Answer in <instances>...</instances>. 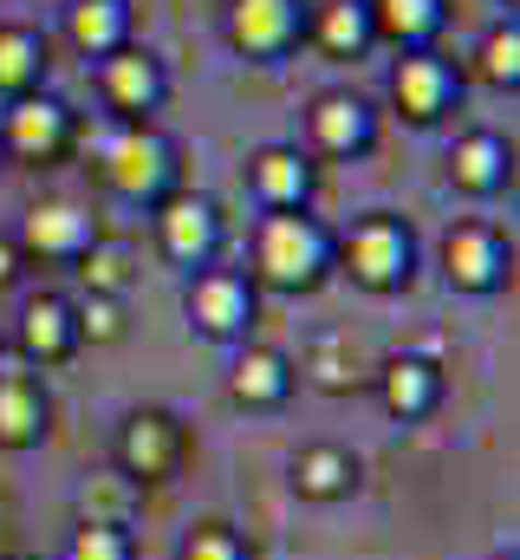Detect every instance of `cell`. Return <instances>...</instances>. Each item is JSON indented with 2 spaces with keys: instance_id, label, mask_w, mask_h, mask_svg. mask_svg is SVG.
Segmentation results:
<instances>
[{
  "instance_id": "83f0119b",
  "label": "cell",
  "mask_w": 520,
  "mask_h": 560,
  "mask_svg": "<svg viewBox=\"0 0 520 560\" xmlns=\"http://www.w3.org/2000/svg\"><path fill=\"white\" fill-rule=\"evenodd\" d=\"M39 33H26V26H0V92H26L33 79H39Z\"/></svg>"
},
{
  "instance_id": "6da1fadb",
  "label": "cell",
  "mask_w": 520,
  "mask_h": 560,
  "mask_svg": "<svg viewBox=\"0 0 520 560\" xmlns=\"http://www.w3.org/2000/svg\"><path fill=\"white\" fill-rule=\"evenodd\" d=\"M332 268V235L299 209H267L255 229V280L273 293H312Z\"/></svg>"
},
{
  "instance_id": "7402d4cb",
  "label": "cell",
  "mask_w": 520,
  "mask_h": 560,
  "mask_svg": "<svg viewBox=\"0 0 520 560\" xmlns=\"http://www.w3.org/2000/svg\"><path fill=\"white\" fill-rule=\"evenodd\" d=\"M176 560H255V548H248V535H241L235 522L209 515V522H189V528H182Z\"/></svg>"
},
{
  "instance_id": "e0dca14e",
  "label": "cell",
  "mask_w": 520,
  "mask_h": 560,
  "mask_svg": "<svg viewBox=\"0 0 520 560\" xmlns=\"http://www.w3.org/2000/svg\"><path fill=\"white\" fill-rule=\"evenodd\" d=\"M248 183H255L260 209H299L312 196V163L286 143H267V150L248 156Z\"/></svg>"
},
{
  "instance_id": "277c9868",
  "label": "cell",
  "mask_w": 520,
  "mask_h": 560,
  "mask_svg": "<svg viewBox=\"0 0 520 560\" xmlns=\"http://www.w3.org/2000/svg\"><path fill=\"white\" fill-rule=\"evenodd\" d=\"M182 456H189V430L169 418V411L143 405V411H130V418L118 423V476H130L137 489L169 482V476L182 469Z\"/></svg>"
},
{
  "instance_id": "ba28073f",
  "label": "cell",
  "mask_w": 520,
  "mask_h": 560,
  "mask_svg": "<svg viewBox=\"0 0 520 560\" xmlns=\"http://www.w3.org/2000/svg\"><path fill=\"white\" fill-rule=\"evenodd\" d=\"M13 346H20L26 365H59V359H72V352L85 346V339H79V319H72V300H59V293H33V300L20 306Z\"/></svg>"
},
{
  "instance_id": "f1b7e54d",
  "label": "cell",
  "mask_w": 520,
  "mask_h": 560,
  "mask_svg": "<svg viewBox=\"0 0 520 560\" xmlns=\"http://www.w3.org/2000/svg\"><path fill=\"white\" fill-rule=\"evenodd\" d=\"M79 280H85V293L118 300V293L130 287V255L125 248H111V242H92V248L79 255Z\"/></svg>"
},
{
  "instance_id": "d6986e66",
  "label": "cell",
  "mask_w": 520,
  "mask_h": 560,
  "mask_svg": "<svg viewBox=\"0 0 520 560\" xmlns=\"http://www.w3.org/2000/svg\"><path fill=\"white\" fill-rule=\"evenodd\" d=\"M449 183H456L462 196H495V189L508 183V143L495 138V131L456 138V150H449Z\"/></svg>"
},
{
  "instance_id": "44dd1931",
  "label": "cell",
  "mask_w": 520,
  "mask_h": 560,
  "mask_svg": "<svg viewBox=\"0 0 520 560\" xmlns=\"http://www.w3.org/2000/svg\"><path fill=\"white\" fill-rule=\"evenodd\" d=\"M352 365H358V346H352L345 332H319V339L306 346V365H299V372H312L319 392H352V385H358Z\"/></svg>"
},
{
  "instance_id": "2e32d148",
  "label": "cell",
  "mask_w": 520,
  "mask_h": 560,
  "mask_svg": "<svg viewBox=\"0 0 520 560\" xmlns=\"http://www.w3.org/2000/svg\"><path fill=\"white\" fill-rule=\"evenodd\" d=\"M449 92H456V79H449V66L429 59V52H410V59H397V72H390V98H397V112H403L410 125L442 118V112H449Z\"/></svg>"
},
{
  "instance_id": "9c48e42d",
  "label": "cell",
  "mask_w": 520,
  "mask_h": 560,
  "mask_svg": "<svg viewBox=\"0 0 520 560\" xmlns=\"http://www.w3.org/2000/svg\"><path fill=\"white\" fill-rule=\"evenodd\" d=\"M0 138L13 156H26V163H52L66 138H72V112L59 105V98H33V92H20L13 105H7V125H0Z\"/></svg>"
},
{
  "instance_id": "cb8c5ba5",
  "label": "cell",
  "mask_w": 520,
  "mask_h": 560,
  "mask_svg": "<svg viewBox=\"0 0 520 560\" xmlns=\"http://www.w3.org/2000/svg\"><path fill=\"white\" fill-rule=\"evenodd\" d=\"M72 39H79L92 59L118 52V46H125V7H118V0H79V7H72Z\"/></svg>"
},
{
  "instance_id": "8fae6325",
  "label": "cell",
  "mask_w": 520,
  "mask_h": 560,
  "mask_svg": "<svg viewBox=\"0 0 520 560\" xmlns=\"http://www.w3.org/2000/svg\"><path fill=\"white\" fill-rule=\"evenodd\" d=\"M293 385H299V372H293V359L273 352V346H241L235 365H228V398H235L241 411H280V405L293 398Z\"/></svg>"
},
{
  "instance_id": "f546056e",
  "label": "cell",
  "mask_w": 520,
  "mask_h": 560,
  "mask_svg": "<svg viewBox=\"0 0 520 560\" xmlns=\"http://www.w3.org/2000/svg\"><path fill=\"white\" fill-rule=\"evenodd\" d=\"M72 319H79V339H92V346L125 339V306H118V300H105V293H85V300L72 306Z\"/></svg>"
},
{
  "instance_id": "5bb4252c",
  "label": "cell",
  "mask_w": 520,
  "mask_h": 560,
  "mask_svg": "<svg viewBox=\"0 0 520 560\" xmlns=\"http://www.w3.org/2000/svg\"><path fill=\"white\" fill-rule=\"evenodd\" d=\"M52 430V398L33 372H0V450H39Z\"/></svg>"
},
{
  "instance_id": "ffe728a7",
  "label": "cell",
  "mask_w": 520,
  "mask_h": 560,
  "mask_svg": "<svg viewBox=\"0 0 520 560\" xmlns=\"http://www.w3.org/2000/svg\"><path fill=\"white\" fill-rule=\"evenodd\" d=\"M105 98H111L118 112H150V105L163 98L156 59H150V52H111V59H105Z\"/></svg>"
},
{
  "instance_id": "7c38bea8",
  "label": "cell",
  "mask_w": 520,
  "mask_h": 560,
  "mask_svg": "<svg viewBox=\"0 0 520 560\" xmlns=\"http://www.w3.org/2000/svg\"><path fill=\"white\" fill-rule=\"evenodd\" d=\"M358 476L365 469L345 443H306L286 463V482H293L299 502H345V495H358Z\"/></svg>"
},
{
  "instance_id": "836d02e7",
  "label": "cell",
  "mask_w": 520,
  "mask_h": 560,
  "mask_svg": "<svg viewBox=\"0 0 520 560\" xmlns=\"http://www.w3.org/2000/svg\"><path fill=\"white\" fill-rule=\"evenodd\" d=\"M13 560H39V555H13Z\"/></svg>"
},
{
  "instance_id": "5b68a950",
  "label": "cell",
  "mask_w": 520,
  "mask_h": 560,
  "mask_svg": "<svg viewBox=\"0 0 520 560\" xmlns=\"http://www.w3.org/2000/svg\"><path fill=\"white\" fill-rule=\"evenodd\" d=\"M189 326L202 339H248L255 326V280L235 275V268H202L189 280Z\"/></svg>"
},
{
  "instance_id": "ac0fdd59",
  "label": "cell",
  "mask_w": 520,
  "mask_h": 560,
  "mask_svg": "<svg viewBox=\"0 0 520 560\" xmlns=\"http://www.w3.org/2000/svg\"><path fill=\"white\" fill-rule=\"evenodd\" d=\"M293 26H299L293 0H235V7H228V39H235L248 59H273V52L293 39Z\"/></svg>"
},
{
  "instance_id": "603a6c76",
  "label": "cell",
  "mask_w": 520,
  "mask_h": 560,
  "mask_svg": "<svg viewBox=\"0 0 520 560\" xmlns=\"http://www.w3.org/2000/svg\"><path fill=\"white\" fill-rule=\"evenodd\" d=\"M143 489L130 482V476H118V469H98L85 489H79V522H118V528H130V502H137Z\"/></svg>"
},
{
  "instance_id": "1f68e13d",
  "label": "cell",
  "mask_w": 520,
  "mask_h": 560,
  "mask_svg": "<svg viewBox=\"0 0 520 560\" xmlns=\"http://www.w3.org/2000/svg\"><path fill=\"white\" fill-rule=\"evenodd\" d=\"M13 275H20V248H13V242H0V287H7Z\"/></svg>"
},
{
  "instance_id": "8992f818",
  "label": "cell",
  "mask_w": 520,
  "mask_h": 560,
  "mask_svg": "<svg viewBox=\"0 0 520 560\" xmlns=\"http://www.w3.org/2000/svg\"><path fill=\"white\" fill-rule=\"evenodd\" d=\"M156 235H163V255L176 268H209L215 242H222V215L209 196H189V189H169L163 209H156Z\"/></svg>"
},
{
  "instance_id": "7a4b0ae2",
  "label": "cell",
  "mask_w": 520,
  "mask_h": 560,
  "mask_svg": "<svg viewBox=\"0 0 520 560\" xmlns=\"http://www.w3.org/2000/svg\"><path fill=\"white\" fill-rule=\"evenodd\" d=\"M332 255L345 261V275L358 280L365 293H397V287L410 280V261H416L410 229H403L397 215H385V209L358 215V222H352V235H345Z\"/></svg>"
},
{
  "instance_id": "4fadbf2b",
  "label": "cell",
  "mask_w": 520,
  "mask_h": 560,
  "mask_svg": "<svg viewBox=\"0 0 520 560\" xmlns=\"http://www.w3.org/2000/svg\"><path fill=\"white\" fill-rule=\"evenodd\" d=\"M378 405H385L397 423L429 418V411L442 405V372H436L429 359H416V352H397V359L378 365Z\"/></svg>"
},
{
  "instance_id": "4316f807",
  "label": "cell",
  "mask_w": 520,
  "mask_h": 560,
  "mask_svg": "<svg viewBox=\"0 0 520 560\" xmlns=\"http://www.w3.org/2000/svg\"><path fill=\"white\" fill-rule=\"evenodd\" d=\"M365 39H371V7H365V0H332V7L319 13V46H326V52L352 59Z\"/></svg>"
},
{
  "instance_id": "d6a6232c",
  "label": "cell",
  "mask_w": 520,
  "mask_h": 560,
  "mask_svg": "<svg viewBox=\"0 0 520 560\" xmlns=\"http://www.w3.org/2000/svg\"><path fill=\"white\" fill-rule=\"evenodd\" d=\"M488 560H520V555H515V548H508V555H488Z\"/></svg>"
},
{
  "instance_id": "30bf717a",
  "label": "cell",
  "mask_w": 520,
  "mask_h": 560,
  "mask_svg": "<svg viewBox=\"0 0 520 560\" xmlns=\"http://www.w3.org/2000/svg\"><path fill=\"white\" fill-rule=\"evenodd\" d=\"M92 242H98V229L79 202H33L26 222H20V248L39 255V261H79Z\"/></svg>"
},
{
  "instance_id": "4dcf8cb0",
  "label": "cell",
  "mask_w": 520,
  "mask_h": 560,
  "mask_svg": "<svg viewBox=\"0 0 520 560\" xmlns=\"http://www.w3.org/2000/svg\"><path fill=\"white\" fill-rule=\"evenodd\" d=\"M482 72H488L495 85H515L520 79V33L515 26H495V33H488V46H482Z\"/></svg>"
},
{
  "instance_id": "3957f363",
  "label": "cell",
  "mask_w": 520,
  "mask_h": 560,
  "mask_svg": "<svg viewBox=\"0 0 520 560\" xmlns=\"http://www.w3.org/2000/svg\"><path fill=\"white\" fill-rule=\"evenodd\" d=\"M105 183L125 202H163L169 183H176V150H169V138L150 131V125H125L118 138L105 143Z\"/></svg>"
},
{
  "instance_id": "484cf974",
  "label": "cell",
  "mask_w": 520,
  "mask_h": 560,
  "mask_svg": "<svg viewBox=\"0 0 520 560\" xmlns=\"http://www.w3.org/2000/svg\"><path fill=\"white\" fill-rule=\"evenodd\" d=\"M59 560H137V541H130V528H118V522H72Z\"/></svg>"
},
{
  "instance_id": "d4e9b609",
  "label": "cell",
  "mask_w": 520,
  "mask_h": 560,
  "mask_svg": "<svg viewBox=\"0 0 520 560\" xmlns=\"http://www.w3.org/2000/svg\"><path fill=\"white\" fill-rule=\"evenodd\" d=\"M436 26H442V7H436V0H378V7H371V33H390V39H403V46L429 39Z\"/></svg>"
},
{
  "instance_id": "52a82bcc",
  "label": "cell",
  "mask_w": 520,
  "mask_h": 560,
  "mask_svg": "<svg viewBox=\"0 0 520 560\" xmlns=\"http://www.w3.org/2000/svg\"><path fill=\"white\" fill-rule=\"evenodd\" d=\"M442 275L456 293H495L501 275H508V248L488 222H462L442 235Z\"/></svg>"
},
{
  "instance_id": "9a60e30c",
  "label": "cell",
  "mask_w": 520,
  "mask_h": 560,
  "mask_svg": "<svg viewBox=\"0 0 520 560\" xmlns=\"http://www.w3.org/2000/svg\"><path fill=\"white\" fill-rule=\"evenodd\" d=\"M306 138H312V150H326V156H358L371 143V105L358 92H326L306 112Z\"/></svg>"
}]
</instances>
